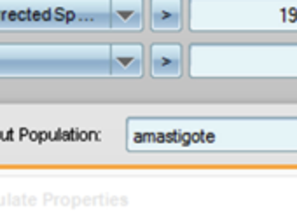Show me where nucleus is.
I'll return each mask as SVG.
<instances>
[{
  "instance_id": "obj_1",
  "label": "nucleus",
  "mask_w": 297,
  "mask_h": 220,
  "mask_svg": "<svg viewBox=\"0 0 297 220\" xmlns=\"http://www.w3.org/2000/svg\"><path fill=\"white\" fill-rule=\"evenodd\" d=\"M131 154H297V115H131Z\"/></svg>"
},
{
  "instance_id": "obj_5",
  "label": "nucleus",
  "mask_w": 297,
  "mask_h": 220,
  "mask_svg": "<svg viewBox=\"0 0 297 220\" xmlns=\"http://www.w3.org/2000/svg\"><path fill=\"white\" fill-rule=\"evenodd\" d=\"M185 28L210 37H297V0H187Z\"/></svg>"
},
{
  "instance_id": "obj_4",
  "label": "nucleus",
  "mask_w": 297,
  "mask_h": 220,
  "mask_svg": "<svg viewBox=\"0 0 297 220\" xmlns=\"http://www.w3.org/2000/svg\"><path fill=\"white\" fill-rule=\"evenodd\" d=\"M189 79L297 80V39L192 40L185 47Z\"/></svg>"
},
{
  "instance_id": "obj_2",
  "label": "nucleus",
  "mask_w": 297,
  "mask_h": 220,
  "mask_svg": "<svg viewBox=\"0 0 297 220\" xmlns=\"http://www.w3.org/2000/svg\"><path fill=\"white\" fill-rule=\"evenodd\" d=\"M145 72L142 40L0 42V79H144Z\"/></svg>"
},
{
  "instance_id": "obj_3",
  "label": "nucleus",
  "mask_w": 297,
  "mask_h": 220,
  "mask_svg": "<svg viewBox=\"0 0 297 220\" xmlns=\"http://www.w3.org/2000/svg\"><path fill=\"white\" fill-rule=\"evenodd\" d=\"M147 28V0H0V31L119 33Z\"/></svg>"
},
{
  "instance_id": "obj_6",
  "label": "nucleus",
  "mask_w": 297,
  "mask_h": 220,
  "mask_svg": "<svg viewBox=\"0 0 297 220\" xmlns=\"http://www.w3.org/2000/svg\"><path fill=\"white\" fill-rule=\"evenodd\" d=\"M185 49L178 40H154L147 47V72L152 79H180L185 68Z\"/></svg>"
},
{
  "instance_id": "obj_7",
  "label": "nucleus",
  "mask_w": 297,
  "mask_h": 220,
  "mask_svg": "<svg viewBox=\"0 0 297 220\" xmlns=\"http://www.w3.org/2000/svg\"><path fill=\"white\" fill-rule=\"evenodd\" d=\"M185 25L184 0H147V28L156 35H177Z\"/></svg>"
}]
</instances>
